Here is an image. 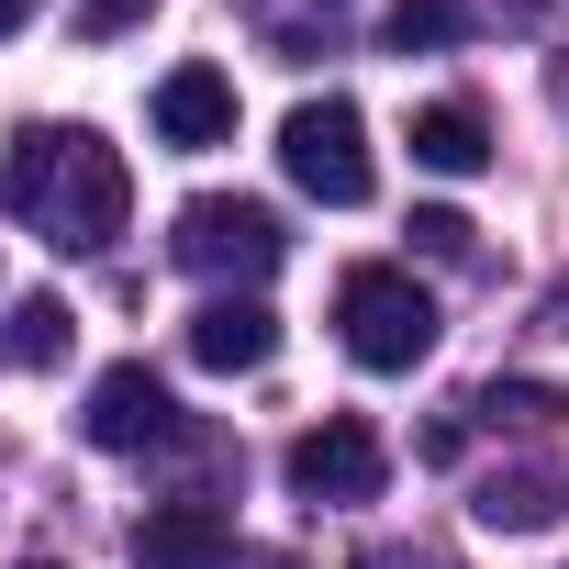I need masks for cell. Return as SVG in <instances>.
Segmentation results:
<instances>
[{"mask_svg": "<svg viewBox=\"0 0 569 569\" xmlns=\"http://www.w3.org/2000/svg\"><path fill=\"white\" fill-rule=\"evenodd\" d=\"M0 201H12L46 246L101 257V246L123 234V212H134V168H123V146H101L90 123H23L12 157H0Z\"/></svg>", "mask_w": 569, "mask_h": 569, "instance_id": "1", "label": "cell"}, {"mask_svg": "<svg viewBox=\"0 0 569 569\" xmlns=\"http://www.w3.org/2000/svg\"><path fill=\"white\" fill-rule=\"evenodd\" d=\"M336 336H347L358 369H425L447 325H436V291H425L413 268H380L369 257V268L336 279Z\"/></svg>", "mask_w": 569, "mask_h": 569, "instance_id": "2", "label": "cell"}, {"mask_svg": "<svg viewBox=\"0 0 569 569\" xmlns=\"http://www.w3.org/2000/svg\"><path fill=\"white\" fill-rule=\"evenodd\" d=\"M279 168H291V190H313L325 212H358V201L380 190V168H369V112H358L347 90L291 101V123H279Z\"/></svg>", "mask_w": 569, "mask_h": 569, "instance_id": "3", "label": "cell"}, {"mask_svg": "<svg viewBox=\"0 0 569 569\" xmlns=\"http://www.w3.org/2000/svg\"><path fill=\"white\" fill-rule=\"evenodd\" d=\"M179 268H201V279H268L279 257H291V223H279L268 201H246V190H201V201H179Z\"/></svg>", "mask_w": 569, "mask_h": 569, "instance_id": "4", "label": "cell"}, {"mask_svg": "<svg viewBox=\"0 0 569 569\" xmlns=\"http://www.w3.org/2000/svg\"><path fill=\"white\" fill-rule=\"evenodd\" d=\"M279 469H291L302 502H369V491L391 480V447H380L358 413H325V425L291 436V458H279Z\"/></svg>", "mask_w": 569, "mask_h": 569, "instance_id": "5", "label": "cell"}, {"mask_svg": "<svg viewBox=\"0 0 569 569\" xmlns=\"http://www.w3.org/2000/svg\"><path fill=\"white\" fill-rule=\"evenodd\" d=\"M90 447H112V458H134V447H168L179 436V402H168V380L146 369V358H112L101 380H90Z\"/></svg>", "mask_w": 569, "mask_h": 569, "instance_id": "6", "label": "cell"}, {"mask_svg": "<svg viewBox=\"0 0 569 569\" xmlns=\"http://www.w3.org/2000/svg\"><path fill=\"white\" fill-rule=\"evenodd\" d=\"M146 112H157V146H179V157L234 146V79H223V68H201V57H190V68H168Z\"/></svg>", "mask_w": 569, "mask_h": 569, "instance_id": "7", "label": "cell"}, {"mask_svg": "<svg viewBox=\"0 0 569 569\" xmlns=\"http://www.w3.org/2000/svg\"><path fill=\"white\" fill-rule=\"evenodd\" d=\"M123 558L134 569H234V525L212 502H157V513H134Z\"/></svg>", "mask_w": 569, "mask_h": 569, "instance_id": "8", "label": "cell"}, {"mask_svg": "<svg viewBox=\"0 0 569 569\" xmlns=\"http://www.w3.org/2000/svg\"><path fill=\"white\" fill-rule=\"evenodd\" d=\"M190 358L223 369V380H234V369H268V358H279V313H268L257 291H212V302L190 313Z\"/></svg>", "mask_w": 569, "mask_h": 569, "instance_id": "9", "label": "cell"}, {"mask_svg": "<svg viewBox=\"0 0 569 569\" xmlns=\"http://www.w3.org/2000/svg\"><path fill=\"white\" fill-rule=\"evenodd\" d=\"M469 513H480L491 536H536V525L569 513V480H558V469H491V480L469 491Z\"/></svg>", "mask_w": 569, "mask_h": 569, "instance_id": "10", "label": "cell"}, {"mask_svg": "<svg viewBox=\"0 0 569 569\" xmlns=\"http://www.w3.org/2000/svg\"><path fill=\"white\" fill-rule=\"evenodd\" d=\"M413 168H436V179H480V168H491V123H480L469 101H425V112H413Z\"/></svg>", "mask_w": 569, "mask_h": 569, "instance_id": "11", "label": "cell"}, {"mask_svg": "<svg viewBox=\"0 0 569 569\" xmlns=\"http://www.w3.org/2000/svg\"><path fill=\"white\" fill-rule=\"evenodd\" d=\"M79 347V313L57 302V291H34V302H12V325H0V358L12 369H57Z\"/></svg>", "mask_w": 569, "mask_h": 569, "instance_id": "12", "label": "cell"}, {"mask_svg": "<svg viewBox=\"0 0 569 569\" xmlns=\"http://www.w3.org/2000/svg\"><path fill=\"white\" fill-rule=\"evenodd\" d=\"M391 57H436V46H458L469 34V0H391Z\"/></svg>", "mask_w": 569, "mask_h": 569, "instance_id": "13", "label": "cell"}, {"mask_svg": "<svg viewBox=\"0 0 569 569\" xmlns=\"http://www.w3.org/2000/svg\"><path fill=\"white\" fill-rule=\"evenodd\" d=\"M480 413L536 436V425H558V413H569V391H558V380H491V391H480Z\"/></svg>", "mask_w": 569, "mask_h": 569, "instance_id": "14", "label": "cell"}, {"mask_svg": "<svg viewBox=\"0 0 569 569\" xmlns=\"http://www.w3.org/2000/svg\"><path fill=\"white\" fill-rule=\"evenodd\" d=\"M402 234H413L425 257H469V212H447V201H425V212H413Z\"/></svg>", "mask_w": 569, "mask_h": 569, "instance_id": "15", "label": "cell"}, {"mask_svg": "<svg viewBox=\"0 0 569 569\" xmlns=\"http://www.w3.org/2000/svg\"><path fill=\"white\" fill-rule=\"evenodd\" d=\"M146 12H157V0H79V34H101V46H112V34H134Z\"/></svg>", "mask_w": 569, "mask_h": 569, "instance_id": "16", "label": "cell"}, {"mask_svg": "<svg viewBox=\"0 0 569 569\" xmlns=\"http://www.w3.org/2000/svg\"><path fill=\"white\" fill-rule=\"evenodd\" d=\"M34 12H46V0H0V34H23V23H34Z\"/></svg>", "mask_w": 569, "mask_h": 569, "instance_id": "17", "label": "cell"}, {"mask_svg": "<svg viewBox=\"0 0 569 569\" xmlns=\"http://www.w3.org/2000/svg\"><path fill=\"white\" fill-rule=\"evenodd\" d=\"M358 569H413V558H402V547H369V558H358Z\"/></svg>", "mask_w": 569, "mask_h": 569, "instance_id": "18", "label": "cell"}, {"mask_svg": "<svg viewBox=\"0 0 569 569\" xmlns=\"http://www.w3.org/2000/svg\"><path fill=\"white\" fill-rule=\"evenodd\" d=\"M547 325H558V336H569V279H558V302H547Z\"/></svg>", "mask_w": 569, "mask_h": 569, "instance_id": "19", "label": "cell"}, {"mask_svg": "<svg viewBox=\"0 0 569 569\" xmlns=\"http://www.w3.org/2000/svg\"><path fill=\"white\" fill-rule=\"evenodd\" d=\"M502 12H513V23H536V12H547V0H502Z\"/></svg>", "mask_w": 569, "mask_h": 569, "instance_id": "20", "label": "cell"}, {"mask_svg": "<svg viewBox=\"0 0 569 569\" xmlns=\"http://www.w3.org/2000/svg\"><path fill=\"white\" fill-rule=\"evenodd\" d=\"M23 569H57V558H23Z\"/></svg>", "mask_w": 569, "mask_h": 569, "instance_id": "21", "label": "cell"}, {"mask_svg": "<svg viewBox=\"0 0 569 569\" xmlns=\"http://www.w3.org/2000/svg\"><path fill=\"white\" fill-rule=\"evenodd\" d=\"M558 569H569V558H558Z\"/></svg>", "mask_w": 569, "mask_h": 569, "instance_id": "22", "label": "cell"}]
</instances>
